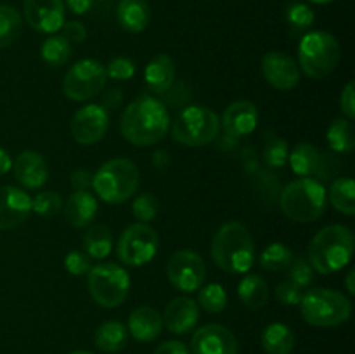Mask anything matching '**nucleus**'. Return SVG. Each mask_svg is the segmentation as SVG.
Here are the masks:
<instances>
[{
    "label": "nucleus",
    "mask_w": 355,
    "mask_h": 354,
    "mask_svg": "<svg viewBox=\"0 0 355 354\" xmlns=\"http://www.w3.org/2000/svg\"><path fill=\"white\" fill-rule=\"evenodd\" d=\"M238 295L248 309H262L269 301V287L259 274H246L238 287Z\"/></svg>",
    "instance_id": "obj_27"
},
{
    "label": "nucleus",
    "mask_w": 355,
    "mask_h": 354,
    "mask_svg": "<svg viewBox=\"0 0 355 354\" xmlns=\"http://www.w3.org/2000/svg\"><path fill=\"white\" fill-rule=\"evenodd\" d=\"M302 316L312 326H338L350 318L352 304L342 292L329 288H311L302 295Z\"/></svg>",
    "instance_id": "obj_6"
},
{
    "label": "nucleus",
    "mask_w": 355,
    "mask_h": 354,
    "mask_svg": "<svg viewBox=\"0 0 355 354\" xmlns=\"http://www.w3.org/2000/svg\"><path fill=\"white\" fill-rule=\"evenodd\" d=\"M259 124V111L250 101H236L225 108L220 125L225 135L231 139H239L250 135Z\"/></svg>",
    "instance_id": "obj_18"
},
{
    "label": "nucleus",
    "mask_w": 355,
    "mask_h": 354,
    "mask_svg": "<svg viewBox=\"0 0 355 354\" xmlns=\"http://www.w3.org/2000/svg\"><path fill=\"white\" fill-rule=\"evenodd\" d=\"M166 276L177 290L191 294L203 287L207 267L193 250H177L166 264Z\"/></svg>",
    "instance_id": "obj_12"
},
{
    "label": "nucleus",
    "mask_w": 355,
    "mask_h": 354,
    "mask_svg": "<svg viewBox=\"0 0 355 354\" xmlns=\"http://www.w3.org/2000/svg\"><path fill=\"white\" fill-rule=\"evenodd\" d=\"M106 75L113 80H121V82L130 80L135 75V62L130 58H123V56L111 59L106 68Z\"/></svg>",
    "instance_id": "obj_41"
},
{
    "label": "nucleus",
    "mask_w": 355,
    "mask_h": 354,
    "mask_svg": "<svg viewBox=\"0 0 355 354\" xmlns=\"http://www.w3.org/2000/svg\"><path fill=\"white\" fill-rule=\"evenodd\" d=\"M116 19L123 30L130 33H141L148 28L151 19V7L146 0H120Z\"/></svg>",
    "instance_id": "obj_24"
},
{
    "label": "nucleus",
    "mask_w": 355,
    "mask_h": 354,
    "mask_svg": "<svg viewBox=\"0 0 355 354\" xmlns=\"http://www.w3.org/2000/svg\"><path fill=\"white\" fill-rule=\"evenodd\" d=\"M21 33V14L10 6H0V49L9 47Z\"/></svg>",
    "instance_id": "obj_34"
},
{
    "label": "nucleus",
    "mask_w": 355,
    "mask_h": 354,
    "mask_svg": "<svg viewBox=\"0 0 355 354\" xmlns=\"http://www.w3.org/2000/svg\"><path fill=\"white\" fill-rule=\"evenodd\" d=\"M69 354H92V353H89V351H71Z\"/></svg>",
    "instance_id": "obj_55"
},
{
    "label": "nucleus",
    "mask_w": 355,
    "mask_h": 354,
    "mask_svg": "<svg viewBox=\"0 0 355 354\" xmlns=\"http://www.w3.org/2000/svg\"><path fill=\"white\" fill-rule=\"evenodd\" d=\"M198 305L207 312H211V314L224 311L225 305H227V294H225L224 287L218 283L205 285L198 294Z\"/></svg>",
    "instance_id": "obj_35"
},
{
    "label": "nucleus",
    "mask_w": 355,
    "mask_h": 354,
    "mask_svg": "<svg viewBox=\"0 0 355 354\" xmlns=\"http://www.w3.org/2000/svg\"><path fill=\"white\" fill-rule=\"evenodd\" d=\"M83 246L90 259H106L113 246V236H111L110 228L104 224H94L83 236Z\"/></svg>",
    "instance_id": "obj_29"
},
{
    "label": "nucleus",
    "mask_w": 355,
    "mask_h": 354,
    "mask_svg": "<svg viewBox=\"0 0 355 354\" xmlns=\"http://www.w3.org/2000/svg\"><path fill=\"white\" fill-rule=\"evenodd\" d=\"M260 266L267 271H286L290 267L291 260H293V253L283 243H270L269 246L263 248V252L260 253Z\"/></svg>",
    "instance_id": "obj_32"
},
{
    "label": "nucleus",
    "mask_w": 355,
    "mask_h": 354,
    "mask_svg": "<svg viewBox=\"0 0 355 354\" xmlns=\"http://www.w3.org/2000/svg\"><path fill=\"white\" fill-rule=\"evenodd\" d=\"M87 285L94 301L101 307L113 309L123 304L130 288V278L121 266L114 262H101L87 273Z\"/></svg>",
    "instance_id": "obj_9"
},
{
    "label": "nucleus",
    "mask_w": 355,
    "mask_h": 354,
    "mask_svg": "<svg viewBox=\"0 0 355 354\" xmlns=\"http://www.w3.org/2000/svg\"><path fill=\"white\" fill-rule=\"evenodd\" d=\"M110 128V113L101 104L80 108L71 120V134L78 144H96Z\"/></svg>",
    "instance_id": "obj_13"
},
{
    "label": "nucleus",
    "mask_w": 355,
    "mask_h": 354,
    "mask_svg": "<svg viewBox=\"0 0 355 354\" xmlns=\"http://www.w3.org/2000/svg\"><path fill=\"white\" fill-rule=\"evenodd\" d=\"M200 305L189 297H177L168 302L163 314V325L175 335H184L198 325Z\"/></svg>",
    "instance_id": "obj_19"
},
{
    "label": "nucleus",
    "mask_w": 355,
    "mask_h": 354,
    "mask_svg": "<svg viewBox=\"0 0 355 354\" xmlns=\"http://www.w3.org/2000/svg\"><path fill=\"white\" fill-rule=\"evenodd\" d=\"M106 68L96 59L75 62L62 80V92L71 101H89L103 92L106 85Z\"/></svg>",
    "instance_id": "obj_11"
},
{
    "label": "nucleus",
    "mask_w": 355,
    "mask_h": 354,
    "mask_svg": "<svg viewBox=\"0 0 355 354\" xmlns=\"http://www.w3.org/2000/svg\"><path fill=\"white\" fill-rule=\"evenodd\" d=\"M302 288L297 287L293 281L286 280L276 287V298L283 305H297L302 301Z\"/></svg>",
    "instance_id": "obj_42"
},
{
    "label": "nucleus",
    "mask_w": 355,
    "mask_h": 354,
    "mask_svg": "<svg viewBox=\"0 0 355 354\" xmlns=\"http://www.w3.org/2000/svg\"><path fill=\"white\" fill-rule=\"evenodd\" d=\"M315 19V14L307 3L293 2L288 6L286 9V21L295 31H304L312 26Z\"/></svg>",
    "instance_id": "obj_37"
},
{
    "label": "nucleus",
    "mask_w": 355,
    "mask_h": 354,
    "mask_svg": "<svg viewBox=\"0 0 355 354\" xmlns=\"http://www.w3.org/2000/svg\"><path fill=\"white\" fill-rule=\"evenodd\" d=\"M220 132V118L207 106H186L172 125V137L184 146L208 144Z\"/></svg>",
    "instance_id": "obj_8"
},
{
    "label": "nucleus",
    "mask_w": 355,
    "mask_h": 354,
    "mask_svg": "<svg viewBox=\"0 0 355 354\" xmlns=\"http://www.w3.org/2000/svg\"><path fill=\"white\" fill-rule=\"evenodd\" d=\"M326 201V187L312 177L291 180L279 194L281 210L295 222L318 221L324 214Z\"/></svg>",
    "instance_id": "obj_4"
},
{
    "label": "nucleus",
    "mask_w": 355,
    "mask_h": 354,
    "mask_svg": "<svg viewBox=\"0 0 355 354\" xmlns=\"http://www.w3.org/2000/svg\"><path fill=\"white\" fill-rule=\"evenodd\" d=\"M262 347L267 354H290L295 347V335L284 323H270L262 332Z\"/></svg>",
    "instance_id": "obj_26"
},
{
    "label": "nucleus",
    "mask_w": 355,
    "mask_h": 354,
    "mask_svg": "<svg viewBox=\"0 0 355 354\" xmlns=\"http://www.w3.org/2000/svg\"><path fill=\"white\" fill-rule=\"evenodd\" d=\"M62 200L54 191H42L37 196L31 198V210L37 212L42 217H54L61 212Z\"/></svg>",
    "instance_id": "obj_38"
},
{
    "label": "nucleus",
    "mask_w": 355,
    "mask_h": 354,
    "mask_svg": "<svg viewBox=\"0 0 355 354\" xmlns=\"http://www.w3.org/2000/svg\"><path fill=\"white\" fill-rule=\"evenodd\" d=\"M132 212H134L135 219H139V222L148 224L149 221H153L158 215V200L151 193L139 194L134 203H132Z\"/></svg>",
    "instance_id": "obj_40"
},
{
    "label": "nucleus",
    "mask_w": 355,
    "mask_h": 354,
    "mask_svg": "<svg viewBox=\"0 0 355 354\" xmlns=\"http://www.w3.org/2000/svg\"><path fill=\"white\" fill-rule=\"evenodd\" d=\"M163 96H166V101H168L170 106H175L177 103V97H180V106H184V104L187 103V101L191 99V89L186 85L184 82H180L179 85H172L168 90H166Z\"/></svg>",
    "instance_id": "obj_46"
},
{
    "label": "nucleus",
    "mask_w": 355,
    "mask_h": 354,
    "mask_svg": "<svg viewBox=\"0 0 355 354\" xmlns=\"http://www.w3.org/2000/svg\"><path fill=\"white\" fill-rule=\"evenodd\" d=\"M191 351L193 354H238V340L229 328L210 323L196 330Z\"/></svg>",
    "instance_id": "obj_15"
},
{
    "label": "nucleus",
    "mask_w": 355,
    "mask_h": 354,
    "mask_svg": "<svg viewBox=\"0 0 355 354\" xmlns=\"http://www.w3.org/2000/svg\"><path fill=\"white\" fill-rule=\"evenodd\" d=\"M24 19L40 33H55L64 24L62 0H23Z\"/></svg>",
    "instance_id": "obj_14"
},
{
    "label": "nucleus",
    "mask_w": 355,
    "mask_h": 354,
    "mask_svg": "<svg viewBox=\"0 0 355 354\" xmlns=\"http://www.w3.org/2000/svg\"><path fill=\"white\" fill-rule=\"evenodd\" d=\"M153 354H191L186 344L179 342V340H168V342L162 344L158 349Z\"/></svg>",
    "instance_id": "obj_49"
},
{
    "label": "nucleus",
    "mask_w": 355,
    "mask_h": 354,
    "mask_svg": "<svg viewBox=\"0 0 355 354\" xmlns=\"http://www.w3.org/2000/svg\"><path fill=\"white\" fill-rule=\"evenodd\" d=\"M354 255V235L342 224L322 228L309 246V262L321 274L342 271Z\"/></svg>",
    "instance_id": "obj_3"
},
{
    "label": "nucleus",
    "mask_w": 355,
    "mask_h": 354,
    "mask_svg": "<svg viewBox=\"0 0 355 354\" xmlns=\"http://www.w3.org/2000/svg\"><path fill=\"white\" fill-rule=\"evenodd\" d=\"M12 169V158L3 148H0V176H6Z\"/></svg>",
    "instance_id": "obj_51"
},
{
    "label": "nucleus",
    "mask_w": 355,
    "mask_h": 354,
    "mask_svg": "<svg viewBox=\"0 0 355 354\" xmlns=\"http://www.w3.org/2000/svg\"><path fill=\"white\" fill-rule=\"evenodd\" d=\"M211 259L229 274H246L255 264V245L248 228L239 221L225 222L211 242Z\"/></svg>",
    "instance_id": "obj_2"
},
{
    "label": "nucleus",
    "mask_w": 355,
    "mask_h": 354,
    "mask_svg": "<svg viewBox=\"0 0 355 354\" xmlns=\"http://www.w3.org/2000/svg\"><path fill=\"white\" fill-rule=\"evenodd\" d=\"M163 328V318L156 309L141 305L128 318V332L139 342H153Z\"/></svg>",
    "instance_id": "obj_21"
},
{
    "label": "nucleus",
    "mask_w": 355,
    "mask_h": 354,
    "mask_svg": "<svg viewBox=\"0 0 355 354\" xmlns=\"http://www.w3.org/2000/svg\"><path fill=\"white\" fill-rule=\"evenodd\" d=\"M291 170L300 177L318 176L319 163H321V153L315 146L309 142H298L291 153L288 155Z\"/></svg>",
    "instance_id": "obj_25"
},
{
    "label": "nucleus",
    "mask_w": 355,
    "mask_h": 354,
    "mask_svg": "<svg viewBox=\"0 0 355 354\" xmlns=\"http://www.w3.org/2000/svg\"><path fill=\"white\" fill-rule=\"evenodd\" d=\"M355 184L349 177H340L329 187V201L333 208L345 215L355 214Z\"/></svg>",
    "instance_id": "obj_31"
},
{
    "label": "nucleus",
    "mask_w": 355,
    "mask_h": 354,
    "mask_svg": "<svg viewBox=\"0 0 355 354\" xmlns=\"http://www.w3.org/2000/svg\"><path fill=\"white\" fill-rule=\"evenodd\" d=\"M309 2H314V3H329L333 0H309Z\"/></svg>",
    "instance_id": "obj_54"
},
{
    "label": "nucleus",
    "mask_w": 355,
    "mask_h": 354,
    "mask_svg": "<svg viewBox=\"0 0 355 354\" xmlns=\"http://www.w3.org/2000/svg\"><path fill=\"white\" fill-rule=\"evenodd\" d=\"M90 257L85 255V253L78 252V250H71L68 252L64 259V266L73 276H82V274H87L90 271Z\"/></svg>",
    "instance_id": "obj_43"
},
{
    "label": "nucleus",
    "mask_w": 355,
    "mask_h": 354,
    "mask_svg": "<svg viewBox=\"0 0 355 354\" xmlns=\"http://www.w3.org/2000/svg\"><path fill=\"white\" fill-rule=\"evenodd\" d=\"M92 3L94 0H66V6L73 14H87Z\"/></svg>",
    "instance_id": "obj_50"
},
{
    "label": "nucleus",
    "mask_w": 355,
    "mask_h": 354,
    "mask_svg": "<svg viewBox=\"0 0 355 354\" xmlns=\"http://www.w3.org/2000/svg\"><path fill=\"white\" fill-rule=\"evenodd\" d=\"M263 78L269 85L279 90H290L300 82V69L298 65L279 51L267 52L262 59Z\"/></svg>",
    "instance_id": "obj_16"
},
{
    "label": "nucleus",
    "mask_w": 355,
    "mask_h": 354,
    "mask_svg": "<svg viewBox=\"0 0 355 354\" xmlns=\"http://www.w3.org/2000/svg\"><path fill=\"white\" fill-rule=\"evenodd\" d=\"M121 135L134 146H153L163 141L170 128V115L158 97L142 94L125 108L120 121Z\"/></svg>",
    "instance_id": "obj_1"
},
{
    "label": "nucleus",
    "mask_w": 355,
    "mask_h": 354,
    "mask_svg": "<svg viewBox=\"0 0 355 354\" xmlns=\"http://www.w3.org/2000/svg\"><path fill=\"white\" fill-rule=\"evenodd\" d=\"M298 59L307 76L322 80L335 71L340 62V44L328 31H311L298 45Z\"/></svg>",
    "instance_id": "obj_7"
},
{
    "label": "nucleus",
    "mask_w": 355,
    "mask_h": 354,
    "mask_svg": "<svg viewBox=\"0 0 355 354\" xmlns=\"http://www.w3.org/2000/svg\"><path fill=\"white\" fill-rule=\"evenodd\" d=\"M288 274H290V281H293L300 288L311 287L312 280H314V269L305 257H297V259L293 257L290 267H288Z\"/></svg>",
    "instance_id": "obj_39"
},
{
    "label": "nucleus",
    "mask_w": 355,
    "mask_h": 354,
    "mask_svg": "<svg viewBox=\"0 0 355 354\" xmlns=\"http://www.w3.org/2000/svg\"><path fill=\"white\" fill-rule=\"evenodd\" d=\"M288 155V142L284 139L277 137L276 134H269L266 139V146H263V160L272 169H279L286 163Z\"/></svg>",
    "instance_id": "obj_36"
},
{
    "label": "nucleus",
    "mask_w": 355,
    "mask_h": 354,
    "mask_svg": "<svg viewBox=\"0 0 355 354\" xmlns=\"http://www.w3.org/2000/svg\"><path fill=\"white\" fill-rule=\"evenodd\" d=\"M128 330L120 321H106L97 328L96 346L103 353H118L127 346Z\"/></svg>",
    "instance_id": "obj_28"
},
{
    "label": "nucleus",
    "mask_w": 355,
    "mask_h": 354,
    "mask_svg": "<svg viewBox=\"0 0 355 354\" xmlns=\"http://www.w3.org/2000/svg\"><path fill=\"white\" fill-rule=\"evenodd\" d=\"M139 180L141 174L132 160L113 158L94 174L92 187L101 200L116 205L134 196L139 187Z\"/></svg>",
    "instance_id": "obj_5"
},
{
    "label": "nucleus",
    "mask_w": 355,
    "mask_h": 354,
    "mask_svg": "<svg viewBox=\"0 0 355 354\" xmlns=\"http://www.w3.org/2000/svg\"><path fill=\"white\" fill-rule=\"evenodd\" d=\"M14 165V176L17 183L26 189H40L49 179L47 162L35 151H23L17 155Z\"/></svg>",
    "instance_id": "obj_20"
},
{
    "label": "nucleus",
    "mask_w": 355,
    "mask_h": 354,
    "mask_svg": "<svg viewBox=\"0 0 355 354\" xmlns=\"http://www.w3.org/2000/svg\"><path fill=\"white\" fill-rule=\"evenodd\" d=\"M144 80L153 94H163L175 83V62L168 54H158L148 62Z\"/></svg>",
    "instance_id": "obj_22"
},
{
    "label": "nucleus",
    "mask_w": 355,
    "mask_h": 354,
    "mask_svg": "<svg viewBox=\"0 0 355 354\" xmlns=\"http://www.w3.org/2000/svg\"><path fill=\"white\" fill-rule=\"evenodd\" d=\"M40 52L49 66H62L71 56V44L62 35H52L42 44Z\"/></svg>",
    "instance_id": "obj_33"
},
{
    "label": "nucleus",
    "mask_w": 355,
    "mask_h": 354,
    "mask_svg": "<svg viewBox=\"0 0 355 354\" xmlns=\"http://www.w3.org/2000/svg\"><path fill=\"white\" fill-rule=\"evenodd\" d=\"M92 174L85 169H78L71 174V186L75 191H89L92 187Z\"/></svg>",
    "instance_id": "obj_48"
},
{
    "label": "nucleus",
    "mask_w": 355,
    "mask_h": 354,
    "mask_svg": "<svg viewBox=\"0 0 355 354\" xmlns=\"http://www.w3.org/2000/svg\"><path fill=\"white\" fill-rule=\"evenodd\" d=\"M354 276H355V271L350 269L349 274H347V280H345V285H347V290H349L350 295L355 294V285H354Z\"/></svg>",
    "instance_id": "obj_53"
},
{
    "label": "nucleus",
    "mask_w": 355,
    "mask_h": 354,
    "mask_svg": "<svg viewBox=\"0 0 355 354\" xmlns=\"http://www.w3.org/2000/svg\"><path fill=\"white\" fill-rule=\"evenodd\" d=\"M340 104H342V111L350 121L355 118V89L354 82H349L343 89L342 97H340Z\"/></svg>",
    "instance_id": "obj_45"
},
{
    "label": "nucleus",
    "mask_w": 355,
    "mask_h": 354,
    "mask_svg": "<svg viewBox=\"0 0 355 354\" xmlns=\"http://www.w3.org/2000/svg\"><path fill=\"white\" fill-rule=\"evenodd\" d=\"M158 245L159 238L155 229L146 222H137L121 233L116 246L118 259L125 266L141 267L155 259Z\"/></svg>",
    "instance_id": "obj_10"
},
{
    "label": "nucleus",
    "mask_w": 355,
    "mask_h": 354,
    "mask_svg": "<svg viewBox=\"0 0 355 354\" xmlns=\"http://www.w3.org/2000/svg\"><path fill=\"white\" fill-rule=\"evenodd\" d=\"M121 103H123V92L120 89H107L101 96V106L106 111L118 110L121 106Z\"/></svg>",
    "instance_id": "obj_47"
},
{
    "label": "nucleus",
    "mask_w": 355,
    "mask_h": 354,
    "mask_svg": "<svg viewBox=\"0 0 355 354\" xmlns=\"http://www.w3.org/2000/svg\"><path fill=\"white\" fill-rule=\"evenodd\" d=\"M31 214V198L16 186L0 187V231L23 224Z\"/></svg>",
    "instance_id": "obj_17"
},
{
    "label": "nucleus",
    "mask_w": 355,
    "mask_h": 354,
    "mask_svg": "<svg viewBox=\"0 0 355 354\" xmlns=\"http://www.w3.org/2000/svg\"><path fill=\"white\" fill-rule=\"evenodd\" d=\"M62 37L69 42V44H80L87 38V30L82 23L78 21H68L61 26Z\"/></svg>",
    "instance_id": "obj_44"
},
{
    "label": "nucleus",
    "mask_w": 355,
    "mask_h": 354,
    "mask_svg": "<svg viewBox=\"0 0 355 354\" xmlns=\"http://www.w3.org/2000/svg\"><path fill=\"white\" fill-rule=\"evenodd\" d=\"M170 163V155L166 151H155V155H153V165L156 167V169H166Z\"/></svg>",
    "instance_id": "obj_52"
},
{
    "label": "nucleus",
    "mask_w": 355,
    "mask_h": 354,
    "mask_svg": "<svg viewBox=\"0 0 355 354\" xmlns=\"http://www.w3.org/2000/svg\"><path fill=\"white\" fill-rule=\"evenodd\" d=\"M97 214V200L90 191H73L64 203V219L73 228H85Z\"/></svg>",
    "instance_id": "obj_23"
},
{
    "label": "nucleus",
    "mask_w": 355,
    "mask_h": 354,
    "mask_svg": "<svg viewBox=\"0 0 355 354\" xmlns=\"http://www.w3.org/2000/svg\"><path fill=\"white\" fill-rule=\"evenodd\" d=\"M328 144L336 153H352L355 146L354 125L349 118H336L328 128Z\"/></svg>",
    "instance_id": "obj_30"
}]
</instances>
